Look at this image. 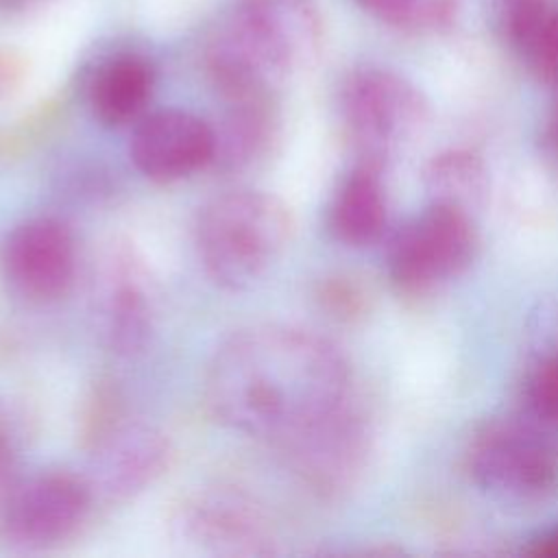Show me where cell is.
I'll use <instances>...</instances> for the list:
<instances>
[{
	"instance_id": "obj_1",
	"label": "cell",
	"mask_w": 558,
	"mask_h": 558,
	"mask_svg": "<svg viewBox=\"0 0 558 558\" xmlns=\"http://www.w3.org/2000/svg\"><path fill=\"white\" fill-rule=\"evenodd\" d=\"M351 397L340 349L303 327L259 323L231 333L205 373V403L231 432L283 442Z\"/></svg>"
},
{
	"instance_id": "obj_2",
	"label": "cell",
	"mask_w": 558,
	"mask_h": 558,
	"mask_svg": "<svg viewBox=\"0 0 558 558\" xmlns=\"http://www.w3.org/2000/svg\"><path fill=\"white\" fill-rule=\"evenodd\" d=\"M323 46V17L312 0H240L207 50V72L229 100L272 96Z\"/></svg>"
},
{
	"instance_id": "obj_3",
	"label": "cell",
	"mask_w": 558,
	"mask_h": 558,
	"mask_svg": "<svg viewBox=\"0 0 558 558\" xmlns=\"http://www.w3.org/2000/svg\"><path fill=\"white\" fill-rule=\"evenodd\" d=\"M292 231L290 211L264 190H229L198 214L194 242L214 283L231 292L255 288L281 257Z\"/></svg>"
},
{
	"instance_id": "obj_4",
	"label": "cell",
	"mask_w": 558,
	"mask_h": 558,
	"mask_svg": "<svg viewBox=\"0 0 558 558\" xmlns=\"http://www.w3.org/2000/svg\"><path fill=\"white\" fill-rule=\"evenodd\" d=\"M338 111L344 135L357 159L388 166L429 122L423 92L395 70L362 65L340 85Z\"/></svg>"
},
{
	"instance_id": "obj_5",
	"label": "cell",
	"mask_w": 558,
	"mask_h": 558,
	"mask_svg": "<svg viewBox=\"0 0 558 558\" xmlns=\"http://www.w3.org/2000/svg\"><path fill=\"white\" fill-rule=\"evenodd\" d=\"M480 253L473 214L427 203L397 227L386 244V272L403 294H427L462 277Z\"/></svg>"
},
{
	"instance_id": "obj_6",
	"label": "cell",
	"mask_w": 558,
	"mask_h": 558,
	"mask_svg": "<svg viewBox=\"0 0 558 558\" xmlns=\"http://www.w3.org/2000/svg\"><path fill=\"white\" fill-rule=\"evenodd\" d=\"M464 460L473 484L501 504L534 506L558 490L556 456L530 423H482L469 438Z\"/></svg>"
},
{
	"instance_id": "obj_7",
	"label": "cell",
	"mask_w": 558,
	"mask_h": 558,
	"mask_svg": "<svg viewBox=\"0 0 558 558\" xmlns=\"http://www.w3.org/2000/svg\"><path fill=\"white\" fill-rule=\"evenodd\" d=\"M170 538L190 556L257 558L275 554V536L262 508L240 488L198 486L174 504Z\"/></svg>"
},
{
	"instance_id": "obj_8",
	"label": "cell",
	"mask_w": 558,
	"mask_h": 558,
	"mask_svg": "<svg viewBox=\"0 0 558 558\" xmlns=\"http://www.w3.org/2000/svg\"><path fill=\"white\" fill-rule=\"evenodd\" d=\"M279 445L312 493L336 499L360 482L371 456V432L349 397Z\"/></svg>"
},
{
	"instance_id": "obj_9",
	"label": "cell",
	"mask_w": 558,
	"mask_h": 558,
	"mask_svg": "<svg viewBox=\"0 0 558 558\" xmlns=\"http://www.w3.org/2000/svg\"><path fill=\"white\" fill-rule=\"evenodd\" d=\"M87 480L63 471L20 477L0 499V534L20 549H44L70 538L92 506Z\"/></svg>"
},
{
	"instance_id": "obj_10",
	"label": "cell",
	"mask_w": 558,
	"mask_h": 558,
	"mask_svg": "<svg viewBox=\"0 0 558 558\" xmlns=\"http://www.w3.org/2000/svg\"><path fill=\"white\" fill-rule=\"evenodd\" d=\"M172 460L166 434L144 423H105L94 436L89 488L109 501H124L155 484Z\"/></svg>"
},
{
	"instance_id": "obj_11",
	"label": "cell",
	"mask_w": 558,
	"mask_h": 558,
	"mask_svg": "<svg viewBox=\"0 0 558 558\" xmlns=\"http://www.w3.org/2000/svg\"><path fill=\"white\" fill-rule=\"evenodd\" d=\"M0 266L11 288L22 296L33 301L57 299L74 277V235L59 218H31L4 238Z\"/></svg>"
},
{
	"instance_id": "obj_12",
	"label": "cell",
	"mask_w": 558,
	"mask_h": 558,
	"mask_svg": "<svg viewBox=\"0 0 558 558\" xmlns=\"http://www.w3.org/2000/svg\"><path fill=\"white\" fill-rule=\"evenodd\" d=\"M129 155L146 179L172 183L214 161L216 135L205 120L190 111L161 109L140 120Z\"/></svg>"
},
{
	"instance_id": "obj_13",
	"label": "cell",
	"mask_w": 558,
	"mask_h": 558,
	"mask_svg": "<svg viewBox=\"0 0 558 558\" xmlns=\"http://www.w3.org/2000/svg\"><path fill=\"white\" fill-rule=\"evenodd\" d=\"M386 166L355 159L338 183L329 209L327 227L333 240L351 248L379 242L388 227V192L384 181Z\"/></svg>"
},
{
	"instance_id": "obj_14",
	"label": "cell",
	"mask_w": 558,
	"mask_h": 558,
	"mask_svg": "<svg viewBox=\"0 0 558 558\" xmlns=\"http://www.w3.org/2000/svg\"><path fill=\"white\" fill-rule=\"evenodd\" d=\"M144 268L131 248H116L102 303V327L109 347L120 355L140 353L153 333V305Z\"/></svg>"
},
{
	"instance_id": "obj_15",
	"label": "cell",
	"mask_w": 558,
	"mask_h": 558,
	"mask_svg": "<svg viewBox=\"0 0 558 558\" xmlns=\"http://www.w3.org/2000/svg\"><path fill=\"white\" fill-rule=\"evenodd\" d=\"M153 87L155 70L148 59L135 52L116 54L102 61L89 81V109L105 126H124L142 116Z\"/></svg>"
},
{
	"instance_id": "obj_16",
	"label": "cell",
	"mask_w": 558,
	"mask_h": 558,
	"mask_svg": "<svg viewBox=\"0 0 558 558\" xmlns=\"http://www.w3.org/2000/svg\"><path fill=\"white\" fill-rule=\"evenodd\" d=\"M216 135V155L227 170H238L262 159L277 137V113L270 96L229 100Z\"/></svg>"
},
{
	"instance_id": "obj_17",
	"label": "cell",
	"mask_w": 558,
	"mask_h": 558,
	"mask_svg": "<svg viewBox=\"0 0 558 558\" xmlns=\"http://www.w3.org/2000/svg\"><path fill=\"white\" fill-rule=\"evenodd\" d=\"M423 187L429 203L475 214L488 196V168L473 148L451 146L432 155L425 163Z\"/></svg>"
},
{
	"instance_id": "obj_18",
	"label": "cell",
	"mask_w": 558,
	"mask_h": 558,
	"mask_svg": "<svg viewBox=\"0 0 558 558\" xmlns=\"http://www.w3.org/2000/svg\"><path fill=\"white\" fill-rule=\"evenodd\" d=\"M377 22L408 31V33H436L447 28L456 17V0H355Z\"/></svg>"
},
{
	"instance_id": "obj_19",
	"label": "cell",
	"mask_w": 558,
	"mask_h": 558,
	"mask_svg": "<svg viewBox=\"0 0 558 558\" xmlns=\"http://www.w3.org/2000/svg\"><path fill=\"white\" fill-rule=\"evenodd\" d=\"M527 72L558 96V2L514 50Z\"/></svg>"
},
{
	"instance_id": "obj_20",
	"label": "cell",
	"mask_w": 558,
	"mask_h": 558,
	"mask_svg": "<svg viewBox=\"0 0 558 558\" xmlns=\"http://www.w3.org/2000/svg\"><path fill=\"white\" fill-rule=\"evenodd\" d=\"M525 414L549 427H558V351L541 355L525 373L521 384Z\"/></svg>"
},
{
	"instance_id": "obj_21",
	"label": "cell",
	"mask_w": 558,
	"mask_h": 558,
	"mask_svg": "<svg viewBox=\"0 0 558 558\" xmlns=\"http://www.w3.org/2000/svg\"><path fill=\"white\" fill-rule=\"evenodd\" d=\"M501 39L514 52L556 0H490Z\"/></svg>"
},
{
	"instance_id": "obj_22",
	"label": "cell",
	"mask_w": 558,
	"mask_h": 558,
	"mask_svg": "<svg viewBox=\"0 0 558 558\" xmlns=\"http://www.w3.org/2000/svg\"><path fill=\"white\" fill-rule=\"evenodd\" d=\"M24 453V427L11 403L0 399V499L22 477L20 464Z\"/></svg>"
},
{
	"instance_id": "obj_23",
	"label": "cell",
	"mask_w": 558,
	"mask_h": 558,
	"mask_svg": "<svg viewBox=\"0 0 558 558\" xmlns=\"http://www.w3.org/2000/svg\"><path fill=\"white\" fill-rule=\"evenodd\" d=\"M320 303L338 318H353L364 310V292L344 277H331L320 286Z\"/></svg>"
},
{
	"instance_id": "obj_24",
	"label": "cell",
	"mask_w": 558,
	"mask_h": 558,
	"mask_svg": "<svg viewBox=\"0 0 558 558\" xmlns=\"http://www.w3.org/2000/svg\"><path fill=\"white\" fill-rule=\"evenodd\" d=\"M538 148L545 159V163L551 168L554 174H558V96L554 107L547 111L541 133H538Z\"/></svg>"
},
{
	"instance_id": "obj_25",
	"label": "cell",
	"mask_w": 558,
	"mask_h": 558,
	"mask_svg": "<svg viewBox=\"0 0 558 558\" xmlns=\"http://www.w3.org/2000/svg\"><path fill=\"white\" fill-rule=\"evenodd\" d=\"M523 551L530 556H536V558L538 556L541 558H558V525L543 530V532L534 534L532 538H527Z\"/></svg>"
},
{
	"instance_id": "obj_26",
	"label": "cell",
	"mask_w": 558,
	"mask_h": 558,
	"mask_svg": "<svg viewBox=\"0 0 558 558\" xmlns=\"http://www.w3.org/2000/svg\"><path fill=\"white\" fill-rule=\"evenodd\" d=\"M13 76H15V65L7 57L0 54V92H4L9 87Z\"/></svg>"
}]
</instances>
